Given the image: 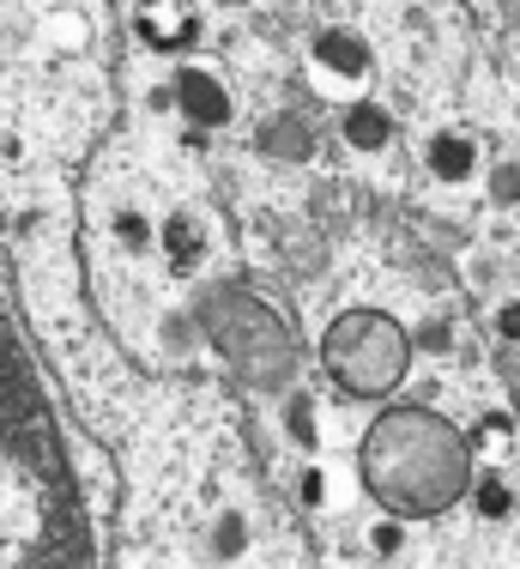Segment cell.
<instances>
[{
	"label": "cell",
	"instance_id": "obj_1",
	"mask_svg": "<svg viewBox=\"0 0 520 569\" xmlns=\"http://www.w3.org/2000/svg\"><path fill=\"white\" fill-rule=\"evenodd\" d=\"M0 569H91L61 430L7 316H0Z\"/></svg>",
	"mask_w": 520,
	"mask_h": 569
},
{
	"label": "cell",
	"instance_id": "obj_2",
	"mask_svg": "<svg viewBox=\"0 0 520 569\" xmlns=\"http://www.w3.org/2000/svg\"><path fill=\"white\" fill-rule=\"evenodd\" d=\"M363 485L388 515H442L467 497L472 449L430 406H388L358 449Z\"/></svg>",
	"mask_w": 520,
	"mask_h": 569
},
{
	"label": "cell",
	"instance_id": "obj_3",
	"mask_svg": "<svg viewBox=\"0 0 520 569\" xmlns=\"http://www.w3.org/2000/svg\"><path fill=\"white\" fill-rule=\"evenodd\" d=\"M321 363L346 400H381L406 382L412 340L376 309H346V316H333V328L321 340Z\"/></svg>",
	"mask_w": 520,
	"mask_h": 569
},
{
	"label": "cell",
	"instance_id": "obj_4",
	"mask_svg": "<svg viewBox=\"0 0 520 569\" xmlns=\"http://www.w3.org/2000/svg\"><path fill=\"white\" fill-rule=\"evenodd\" d=\"M176 103H182V116L200 121V128H224V121L237 116V103H230L224 79L207 73V67H188V73L176 79Z\"/></svg>",
	"mask_w": 520,
	"mask_h": 569
},
{
	"label": "cell",
	"instance_id": "obj_5",
	"mask_svg": "<svg viewBox=\"0 0 520 569\" xmlns=\"http://www.w3.org/2000/svg\"><path fill=\"white\" fill-rule=\"evenodd\" d=\"M430 176H436V182H448V188L472 182V176H478V140H472V133H436V140H430Z\"/></svg>",
	"mask_w": 520,
	"mask_h": 569
},
{
	"label": "cell",
	"instance_id": "obj_6",
	"mask_svg": "<svg viewBox=\"0 0 520 569\" xmlns=\"http://www.w3.org/2000/svg\"><path fill=\"white\" fill-rule=\"evenodd\" d=\"M339 133H346L358 152H376V146L393 140V116L381 110V98H358V103L346 110V121H339Z\"/></svg>",
	"mask_w": 520,
	"mask_h": 569
},
{
	"label": "cell",
	"instance_id": "obj_7",
	"mask_svg": "<svg viewBox=\"0 0 520 569\" xmlns=\"http://www.w3.org/2000/svg\"><path fill=\"white\" fill-rule=\"evenodd\" d=\"M314 56H321V67H333V73H346V79H363L369 67H376V56H369V43H358V37H346V31H327L321 43H314Z\"/></svg>",
	"mask_w": 520,
	"mask_h": 569
},
{
	"label": "cell",
	"instance_id": "obj_8",
	"mask_svg": "<svg viewBox=\"0 0 520 569\" xmlns=\"http://www.w3.org/2000/svg\"><path fill=\"white\" fill-rule=\"evenodd\" d=\"M509 509H514L509 485H502V479H478V515H490V521H502Z\"/></svg>",
	"mask_w": 520,
	"mask_h": 569
},
{
	"label": "cell",
	"instance_id": "obj_9",
	"mask_svg": "<svg viewBox=\"0 0 520 569\" xmlns=\"http://www.w3.org/2000/svg\"><path fill=\"white\" fill-rule=\"evenodd\" d=\"M400 546H406V527H400V515H388L381 527H369V551H376V558H400Z\"/></svg>",
	"mask_w": 520,
	"mask_h": 569
},
{
	"label": "cell",
	"instance_id": "obj_10",
	"mask_svg": "<svg viewBox=\"0 0 520 569\" xmlns=\"http://www.w3.org/2000/svg\"><path fill=\"white\" fill-rule=\"evenodd\" d=\"M490 200H497V207H520V164L490 170Z\"/></svg>",
	"mask_w": 520,
	"mask_h": 569
},
{
	"label": "cell",
	"instance_id": "obj_11",
	"mask_svg": "<svg viewBox=\"0 0 520 569\" xmlns=\"http://www.w3.org/2000/svg\"><path fill=\"white\" fill-rule=\"evenodd\" d=\"M297 497H303V509H321L327 503V472L303 467V472H297Z\"/></svg>",
	"mask_w": 520,
	"mask_h": 569
},
{
	"label": "cell",
	"instance_id": "obj_12",
	"mask_svg": "<svg viewBox=\"0 0 520 569\" xmlns=\"http://www.w3.org/2000/svg\"><path fill=\"white\" fill-rule=\"evenodd\" d=\"M291 437L303 442V449L314 442V418H309V400L303 395H291Z\"/></svg>",
	"mask_w": 520,
	"mask_h": 569
},
{
	"label": "cell",
	"instance_id": "obj_13",
	"mask_svg": "<svg viewBox=\"0 0 520 569\" xmlns=\"http://www.w3.org/2000/svg\"><path fill=\"white\" fill-rule=\"evenodd\" d=\"M497 333H502V340H514V346H520V303H509V309L497 316Z\"/></svg>",
	"mask_w": 520,
	"mask_h": 569
}]
</instances>
